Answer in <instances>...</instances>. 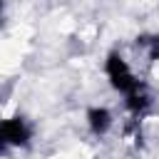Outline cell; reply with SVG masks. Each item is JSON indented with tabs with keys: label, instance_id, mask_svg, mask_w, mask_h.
<instances>
[{
	"label": "cell",
	"instance_id": "6da1fadb",
	"mask_svg": "<svg viewBox=\"0 0 159 159\" xmlns=\"http://www.w3.org/2000/svg\"><path fill=\"white\" fill-rule=\"evenodd\" d=\"M104 75H107L112 89L122 92L124 97L142 84V82L137 80V75L132 72V67L127 65V60H124L119 52H109V55H107V60H104Z\"/></svg>",
	"mask_w": 159,
	"mask_h": 159
},
{
	"label": "cell",
	"instance_id": "277c9868",
	"mask_svg": "<svg viewBox=\"0 0 159 159\" xmlns=\"http://www.w3.org/2000/svg\"><path fill=\"white\" fill-rule=\"evenodd\" d=\"M124 102H127V109H129L132 114H144V112L149 109V104H152V94H149V89H147L144 84H139L137 89H132V92L124 97Z\"/></svg>",
	"mask_w": 159,
	"mask_h": 159
},
{
	"label": "cell",
	"instance_id": "3957f363",
	"mask_svg": "<svg viewBox=\"0 0 159 159\" xmlns=\"http://www.w3.org/2000/svg\"><path fill=\"white\" fill-rule=\"evenodd\" d=\"M112 122H114V117L107 107H89L87 109V127L92 134H97V137L107 134L112 129Z\"/></svg>",
	"mask_w": 159,
	"mask_h": 159
},
{
	"label": "cell",
	"instance_id": "5b68a950",
	"mask_svg": "<svg viewBox=\"0 0 159 159\" xmlns=\"http://www.w3.org/2000/svg\"><path fill=\"white\" fill-rule=\"evenodd\" d=\"M137 47H144L147 57L152 62H159V35H137Z\"/></svg>",
	"mask_w": 159,
	"mask_h": 159
},
{
	"label": "cell",
	"instance_id": "8992f818",
	"mask_svg": "<svg viewBox=\"0 0 159 159\" xmlns=\"http://www.w3.org/2000/svg\"><path fill=\"white\" fill-rule=\"evenodd\" d=\"M2 10H5V0H0V20H2Z\"/></svg>",
	"mask_w": 159,
	"mask_h": 159
},
{
	"label": "cell",
	"instance_id": "7a4b0ae2",
	"mask_svg": "<svg viewBox=\"0 0 159 159\" xmlns=\"http://www.w3.org/2000/svg\"><path fill=\"white\" fill-rule=\"evenodd\" d=\"M32 139V129L25 122V117H10L0 122V154L15 147H27Z\"/></svg>",
	"mask_w": 159,
	"mask_h": 159
}]
</instances>
